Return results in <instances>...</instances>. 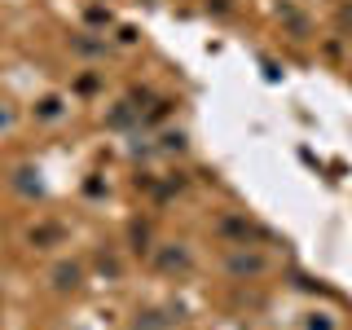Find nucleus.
I'll return each instance as SVG.
<instances>
[{
  "instance_id": "obj_1",
  "label": "nucleus",
  "mask_w": 352,
  "mask_h": 330,
  "mask_svg": "<svg viewBox=\"0 0 352 330\" xmlns=\"http://www.w3.org/2000/svg\"><path fill=\"white\" fill-rule=\"evenodd\" d=\"M308 330H335V317H330V313H313V322H308Z\"/></svg>"
}]
</instances>
